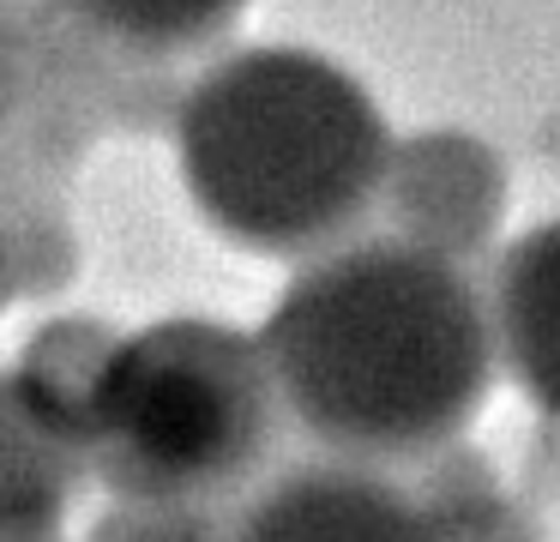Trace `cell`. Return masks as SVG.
Here are the masks:
<instances>
[{"instance_id":"obj_3","label":"cell","mask_w":560,"mask_h":542,"mask_svg":"<svg viewBox=\"0 0 560 542\" xmlns=\"http://www.w3.org/2000/svg\"><path fill=\"white\" fill-rule=\"evenodd\" d=\"M278 385L254 332L223 320H158L127 332L103 373L91 482L115 500L223 506L278 440Z\"/></svg>"},{"instance_id":"obj_11","label":"cell","mask_w":560,"mask_h":542,"mask_svg":"<svg viewBox=\"0 0 560 542\" xmlns=\"http://www.w3.org/2000/svg\"><path fill=\"white\" fill-rule=\"evenodd\" d=\"M85 542H230V524L218 506H145V500H115L91 524Z\"/></svg>"},{"instance_id":"obj_2","label":"cell","mask_w":560,"mask_h":542,"mask_svg":"<svg viewBox=\"0 0 560 542\" xmlns=\"http://www.w3.org/2000/svg\"><path fill=\"white\" fill-rule=\"evenodd\" d=\"M175 157L194 211L259 260L331 253L392 175L374 96L314 48H242L182 91Z\"/></svg>"},{"instance_id":"obj_4","label":"cell","mask_w":560,"mask_h":542,"mask_svg":"<svg viewBox=\"0 0 560 542\" xmlns=\"http://www.w3.org/2000/svg\"><path fill=\"white\" fill-rule=\"evenodd\" d=\"M230 542H446L422 500L368 464H302L242 506Z\"/></svg>"},{"instance_id":"obj_12","label":"cell","mask_w":560,"mask_h":542,"mask_svg":"<svg viewBox=\"0 0 560 542\" xmlns=\"http://www.w3.org/2000/svg\"><path fill=\"white\" fill-rule=\"evenodd\" d=\"M13 308V284H7V253H0V313Z\"/></svg>"},{"instance_id":"obj_8","label":"cell","mask_w":560,"mask_h":542,"mask_svg":"<svg viewBox=\"0 0 560 542\" xmlns=\"http://www.w3.org/2000/svg\"><path fill=\"white\" fill-rule=\"evenodd\" d=\"M85 31H97L115 55L145 60V67H170L182 55L211 48L247 0H61Z\"/></svg>"},{"instance_id":"obj_1","label":"cell","mask_w":560,"mask_h":542,"mask_svg":"<svg viewBox=\"0 0 560 542\" xmlns=\"http://www.w3.org/2000/svg\"><path fill=\"white\" fill-rule=\"evenodd\" d=\"M254 337L283 416L343 464H398L458 440L494 380L488 301L458 260L416 241L307 260Z\"/></svg>"},{"instance_id":"obj_6","label":"cell","mask_w":560,"mask_h":542,"mask_svg":"<svg viewBox=\"0 0 560 542\" xmlns=\"http://www.w3.org/2000/svg\"><path fill=\"white\" fill-rule=\"evenodd\" d=\"M121 337L127 332H115L109 320H97V313H49V320L19 344V361L7 368L13 373V392L25 397V410L49 434H61L79 458L91 452L103 373H109Z\"/></svg>"},{"instance_id":"obj_9","label":"cell","mask_w":560,"mask_h":542,"mask_svg":"<svg viewBox=\"0 0 560 542\" xmlns=\"http://www.w3.org/2000/svg\"><path fill=\"white\" fill-rule=\"evenodd\" d=\"M37 108H43L37 31L25 19V0H0V211H13V205L37 199V193H55L25 163V132L37 120Z\"/></svg>"},{"instance_id":"obj_10","label":"cell","mask_w":560,"mask_h":542,"mask_svg":"<svg viewBox=\"0 0 560 542\" xmlns=\"http://www.w3.org/2000/svg\"><path fill=\"white\" fill-rule=\"evenodd\" d=\"M0 253H7L13 301H61L79 277V229L61 193H37L0 211Z\"/></svg>"},{"instance_id":"obj_7","label":"cell","mask_w":560,"mask_h":542,"mask_svg":"<svg viewBox=\"0 0 560 542\" xmlns=\"http://www.w3.org/2000/svg\"><path fill=\"white\" fill-rule=\"evenodd\" d=\"M91 464L49 434L13 392V373L0 368V542H61Z\"/></svg>"},{"instance_id":"obj_5","label":"cell","mask_w":560,"mask_h":542,"mask_svg":"<svg viewBox=\"0 0 560 542\" xmlns=\"http://www.w3.org/2000/svg\"><path fill=\"white\" fill-rule=\"evenodd\" d=\"M494 356L536 410L560 416V217L518 235L494 265Z\"/></svg>"}]
</instances>
